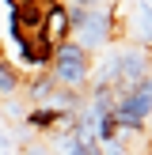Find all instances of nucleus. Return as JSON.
<instances>
[{
    "mask_svg": "<svg viewBox=\"0 0 152 155\" xmlns=\"http://www.w3.org/2000/svg\"><path fill=\"white\" fill-rule=\"evenodd\" d=\"M148 76H152V53L144 49V45H126V49H118V83H114L118 95L133 91L137 83L148 80Z\"/></svg>",
    "mask_w": 152,
    "mask_h": 155,
    "instance_id": "obj_3",
    "label": "nucleus"
},
{
    "mask_svg": "<svg viewBox=\"0 0 152 155\" xmlns=\"http://www.w3.org/2000/svg\"><path fill=\"white\" fill-rule=\"evenodd\" d=\"M148 8H152V0H148Z\"/></svg>",
    "mask_w": 152,
    "mask_h": 155,
    "instance_id": "obj_13",
    "label": "nucleus"
},
{
    "mask_svg": "<svg viewBox=\"0 0 152 155\" xmlns=\"http://www.w3.org/2000/svg\"><path fill=\"white\" fill-rule=\"evenodd\" d=\"M23 87V76H19V68L12 64V61L0 53V102H8V98L15 95V91Z\"/></svg>",
    "mask_w": 152,
    "mask_h": 155,
    "instance_id": "obj_7",
    "label": "nucleus"
},
{
    "mask_svg": "<svg viewBox=\"0 0 152 155\" xmlns=\"http://www.w3.org/2000/svg\"><path fill=\"white\" fill-rule=\"evenodd\" d=\"M65 8H84V12H114L118 0H65Z\"/></svg>",
    "mask_w": 152,
    "mask_h": 155,
    "instance_id": "obj_9",
    "label": "nucleus"
},
{
    "mask_svg": "<svg viewBox=\"0 0 152 155\" xmlns=\"http://www.w3.org/2000/svg\"><path fill=\"white\" fill-rule=\"evenodd\" d=\"M65 12H68V27H72L68 34H72V42L80 45L88 57L103 53L106 45L122 34L118 8H114V12H84V8H65Z\"/></svg>",
    "mask_w": 152,
    "mask_h": 155,
    "instance_id": "obj_1",
    "label": "nucleus"
},
{
    "mask_svg": "<svg viewBox=\"0 0 152 155\" xmlns=\"http://www.w3.org/2000/svg\"><path fill=\"white\" fill-rule=\"evenodd\" d=\"M23 155H53L46 144H30V148H23Z\"/></svg>",
    "mask_w": 152,
    "mask_h": 155,
    "instance_id": "obj_10",
    "label": "nucleus"
},
{
    "mask_svg": "<svg viewBox=\"0 0 152 155\" xmlns=\"http://www.w3.org/2000/svg\"><path fill=\"white\" fill-rule=\"evenodd\" d=\"M0 151H12V136H8L4 129H0Z\"/></svg>",
    "mask_w": 152,
    "mask_h": 155,
    "instance_id": "obj_11",
    "label": "nucleus"
},
{
    "mask_svg": "<svg viewBox=\"0 0 152 155\" xmlns=\"http://www.w3.org/2000/svg\"><path fill=\"white\" fill-rule=\"evenodd\" d=\"M91 64H95V61H91L88 53L72 42V38H68V42L53 45V53H50V68H46V72L53 76V83H57V87L88 91V83H91Z\"/></svg>",
    "mask_w": 152,
    "mask_h": 155,
    "instance_id": "obj_2",
    "label": "nucleus"
},
{
    "mask_svg": "<svg viewBox=\"0 0 152 155\" xmlns=\"http://www.w3.org/2000/svg\"><path fill=\"white\" fill-rule=\"evenodd\" d=\"M50 144H53V151H57V155H95V151H91L84 140H76V136L68 133V129L53 133V136H50Z\"/></svg>",
    "mask_w": 152,
    "mask_h": 155,
    "instance_id": "obj_8",
    "label": "nucleus"
},
{
    "mask_svg": "<svg viewBox=\"0 0 152 155\" xmlns=\"http://www.w3.org/2000/svg\"><path fill=\"white\" fill-rule=\"evenodd\" d=\"M68 117H72V114H65V110H53V106H34V110H27L23 125H30L34 133H57V125H65Z\"/></svg>",
    "mask_w": 152,
    "mask_h": 155,
    "instance_id": "obj_4",
    "label": "nucleus"
},
{
    "mask_svg": "<svg viewBox=\"0 0 152 155\" xmlns=\"http://www.w3.org/2000/svg\"><path fill=\"white\" fill-rule=\"evenodd\" d=\"M53 95H57V83H53V76H50V72H38L34 80H30V87H27L30 110H34V106H50V102H53Z\"/></svg>",
    "mask_w": 152,
    "mask_h": 155,
    "instance_id": "obj_6",
    "label": "nucleus"
},
{
    "mask_svg": "<svg viewBox=\"0 0 152 155\" xmlns=\"http://www.w3.org/2000/svg\"><path fill=\"white\" fill-rule=\"evenodd\" d=\"M0 155H12V151H0Z\"/></svg>",
    "mask_w": 152,
    "mask_h": 155,
    "instance_id": "obj_12",
    "label": "nucleus"
},
{
    "mask_svg": "<svg viewBox=\"0 0 152 155\" xmlns=\"http://www.w3.org/2000/svg\"><path fill=\"white\" fill-rule=\"evenodd\" d=\"M68 30H72V27H68V12H65V4H57V8L42 19V38H46V45L53 49V45L68 42Z\"/></svg>",
    "mask_w": 152,
    "mask_h": 155,
    "instance_id": "obj_5",
    "label": "nucleus"
}]
</instances>
